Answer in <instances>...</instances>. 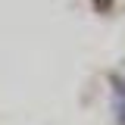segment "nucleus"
I'll return each mask as SVG.
<instances>
[{
    "instance_id": "1",
    "label": "nucleus",
    "mask_w": 125,
    "mask_h": 125,
    "mask_svg": "<svg viewBox=\"0 0 125 125\" xmlns=\"http://www.w3.org/2000/svg\"><path fill=\"white\" fill-rule=\"evenodd\" d=\"M116 116H119V122L125 125V78L116 84Z\"/></svg>"
}]
</instances>
